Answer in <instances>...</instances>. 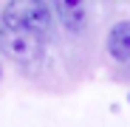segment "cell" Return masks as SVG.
<instances>
[{
    "instance_id": "3",
    "label": "cell",
    "mask_w": 130,
    "mask_h": 127,
    "mask_svg": "<svg viewBox=\"0 0 130 127\" xmlns=\"http://www.w3.org/2000/svg\"><path fill=\"white\" fill-rule=\"evenodd\" d=\"M51 11L59 17V23L68 31H85V26H88V9L76 0H57Z\"/></svg>"
},
{
    "instance_id": "4",
    "label": "cell",
    "mask_w": 130,
    "mask_h": 127,
    "mask_svg": "<svg viewBox=\"0 0 130 127\" xmlns=\"http://www.w3.org/2000/svg\"><path fill=\"white\" fill-rule=\"evenodd\" d=\"M107 54L116 62H130V20H119L107 31Z\"/></svg>"
},
{
    "instance_id": "2",
    "label": "cell",
    "mask_w": 130,
    "mask_h": 127,
    "mask_svg": "<svg viewBox=\"0 0 130 127\" xmlns=\"http://www.w3.org/2000/svg\"><path fill=\"white\" fill-rule=\"evenodd\" d=\"M0 51L17 65H37L42 59V40L23 28L3 26L0 28Z\"/></svg>"
},
{
    "instance_id": "1",
    "label": "cell",
    "mask_w": 130,
    "mask_h": 127,
    "mask_svg": "<svg viewBox=\"0 0 130 127\" xmlns=\"http://www.w3.org/2000/svg\"><path fill=\"white\" fill-rule=\"evenodd\" d=\"M0 20H3V26L23 28V31H28V34H37L40 40L45 37V34L51 31V26H54L51 6L40 3V0H11V3L3 6Z\"/></svg>"
},
{
    "instance_id": "5",
    "label": "cell",
    "mask_w": 130,
    "mask_h": 127,
    "mask_svg": "<svg viewBox=\"0 0 130 127\" xmlns=\"http://www.w3.org/2000/svg\"><path fill=\"white\" fill-rule=\"evenodd\" d=\"M0 28H3V20H0Z\"/></svg>"
}]
</instances>
